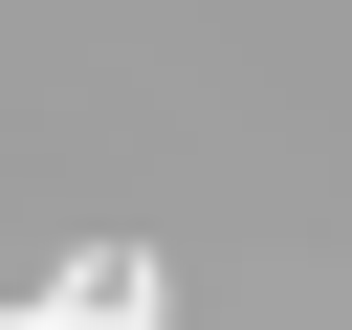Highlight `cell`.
Masks as SVG:
<instances>
[{
    "mask_svg": "<svg viewBox=\"0 0 352 330\" xmlns=\"http://www.w3.org/2000/svg\"><path fill=\"white\" fill-rule=\"evenodd\" d=\"M154 308H176V264H154V242H66L44 286H0V330H154Z\"/></svg>",
    "mask_w": 352,
    "mask_h": 330,
    "instance_id": "6da1fadb",
    "label": "cell"
}]
</instances>
